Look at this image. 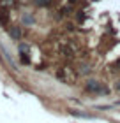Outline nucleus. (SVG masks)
<instances>
[{"label":"nucleus","mask_w":120,"mask_h":123,"mask_svg":"<svg viewBox=\"0 0 120 123\" xmlns=\"http://www.w3.org/2000/svg\"><path fill=\"white\" fill-rule=\"evenodd\" d=\"M7 32H9V35L13 39H20V35H21V32H20L18 26H11V28H7Z\"/></svg>","instance_id":"f257e3e1"}]
</instances>
